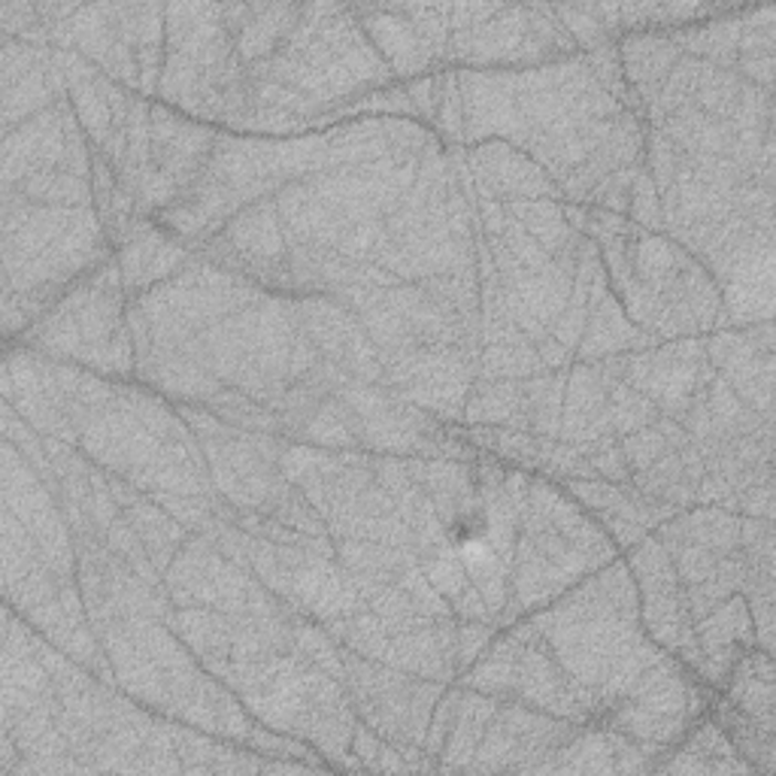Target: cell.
Here are the masks:
<instances>
[{"instance_id": "1", "label": "cell", "mask_w": 776, "mask_h": 776, "mask_svg": "<svg viewBox=\"0 0 776 776\" xmlns=\"http://www.w3.org/2000/svg\"><path fill=\"white\" fill-rule=\"evenodd\" d=\"M447 537L455 549H473V546H485L489 541V513L485 506H459L455 516L449 518Z\"/></svg>"}]
</instances>
